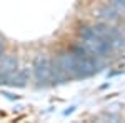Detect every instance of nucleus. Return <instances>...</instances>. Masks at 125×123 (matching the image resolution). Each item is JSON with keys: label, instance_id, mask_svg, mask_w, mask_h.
Wrapping results in <instances>:
<instances>
[{"label": "nucleus", "instance_id": "4", "mask_svg": "<svg viewBox=\"0 0 125 123\" xmlns=\"http://www.w3.org/2000/svg\"><path fill=\"white\" fill-rule=\"evenodd\" d=\"M17 57L15 55H7L3 60H0V85H5V80L9 78L13 72H17Z\"/></svg>", "mask_w": 125, "mask_h": 123}, {"label": "nucleus", "instance_id": "9", "mask_svg": "<svg viewBox=\"0 0 125 123\" xmlns=\"http://www.w3.org/2000/svg\"><path fill=\"white\" fill-rule=\"evenodd\" d=\"M73 108H75V106H70L68 110H65V115H70V113H72V112H73Z\"/></svg>", "mask_w": 125, "mask_h": 123}, {"label": "nucleus", "instance_id": "2", "mask_svg": "<svg viewBox=\"0 0 125 123\" xmlns=\"http://www.w3.org/2000/svg\"><path fill=\"white\" fill-rule=\"evenodd\" d=\"M58 68L65 73L67 78H77V57L72 52H63L57 57Z\"/></svg>", "mask_w": 125, "mask_h": 123}, {"label": "nucleus", "instance_id": "10", "mask_svg": "<svg viewBox=\"0 0 125 123\" xmlns=\"http://www.w3.org/2000/svg\"><path fill=\"white\" fill-rule=\"evenodd\" d=\"M2 53H3V43L0 42V57H2Z\"/></svg>", "mask_w": 125, "mask_h": 123}, {"label": "nucleus", "instance_id": "8", "mask_svg": "<svg viewBox=\"0 0 125 123\" xmlns=\"http://www.w3.org/2000/svg\"><path fill=\"white\" fill-rule=\"evenodd\" d=\"M2 95H3L5 98H9V100H19L20 98L19 95H12V93H9V92H2Z\"/></svg>", "mask_w": 125, "mask_h": 123}, {"label": "nucleus", "instance_id": "1", "mask_svg": "<svg viewBox=\"0 0 125 123\" xmlns=\"http://www.w3.org/2000/svg\"><path fill=\"white\" fill-rule=\"evenodd\" d=\"M33 75L40 85H47L52 78V62L45 53H39L33 60Z\"/></svg>", "mask_w": 125, "mask_h": 123}, {"label": "nucleus", "instance_id": "6", "mask_svg": "<svg viewBox=\"0 0 125 123\" xmlns=\"http://www.w3.org/2000/svg\"><path fill=\"white\" fill-rule=\"evenodd\" d=\"M98 17L102 20H105V22H115L118 17H120V13H118V10L110 3V5H104V7H100L98 9Z\"/></svg>", "mask_w": 125, "mask_h": 123}, {"label": "nucleus", "instance_id": "5", "mask_svg": "<svg viewBox=\"0 0 125 123\" xmlns=\"http://www.w3.org/2000/svg\"><path fill=\"white\" fill-rule=\"evenodd\" d=\"M29 70H17L5 80V85L10 86H25L29 82Z\"/></svg>", "mask_w": 125, "mask_h": 123}, {"label": "nucleus", "instance_id": "3", "mask_svg": "<svg viewBox=\"0 0 125 123\" xmlns=\"http://www.w3.org/2000/svg\"><path fill=\"white\" fill-rule=\"evenodd\" d=\"M77 57V55H75ZM98 63L95 62L94 55H85V57H77V78H87L97 73Z\"/></svg>", "mask_w": 125, "mask_h": 123}, {"label": "nucleus", "instance_id": "7", "mask_svg": "<svg viewBox=\"0 0 125 123\" xmlns=\"http://www.w3.org/2000/svg\"><path fill=\"white\" fill-rule=\"evenodd\" d=\"M112 5L118 10V13H125V0H112Z\"/></svg>", "mask_w": 125, "mask_h": 123}]
</instances>
